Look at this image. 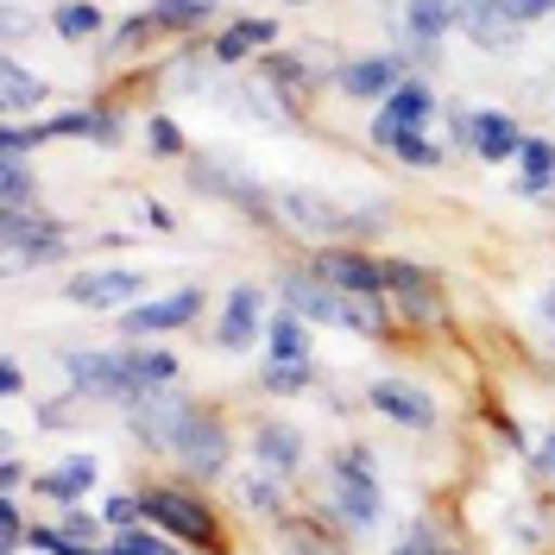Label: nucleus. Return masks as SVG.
<instances>
[{
	"label": "nucleus",
	"instance_id": "obj_1",
	"mask_svg": "<svg viewBox=\"0 0 555 555\" xmlns=\"http://www.w3.org/2000/svg\"><path fill=\"white\" fill-rule=\"evenodd\" d=\"M139 518L152 524V530H165V537H177L183 550H196V555H234L228 518L215 512V499H208L203 486H190V480L139 486Z\"/></svg>",
	"mask_w": 555,
	"mask_h": 555
},
{
	"label": "nucleus",
	"instance_id": "obj_2",
	"mask_svg": "<svg viewBox=\"0 0 555 555\" xmlns=\"http://www.w3.org/2000/svg\"><path fill=\"white\" fill-rule=\"evenodd\" d=\"M322 512L341 524L347 537H366L385 518V492L373 474V449L366 442H341L322 461Z\"/></svg>",
	"mask_w": 555,
	"mask_h": 555
},
{
	"label": "nucleus",
	"instance_id": "obj_3",
	"mask_svg": "<svg viewBox=\"0 0 555 555\" xmlns=\"http://www.w3.org/2000/svg\"><path fill=\"white\" fill-rule=\"evenodd\" d=\"M272 203H278V228L304 234L315 246H360L385 234V208H347L322 190H272Z\"/></svg>",
	"mask_w": 555,
	"mask_h": 555
},
{
	"label": "nucleus",
	"instance_id": "obj_4",
	"mask_svg": "<svg viewBox=\"0 0 555 555\" xmlns=\"http://www.w3.org/2000/svg\"><path fill=\"white\" fill-rule=\"evenodd\" d=\"M139 353H145V341L64 347L57 360H64V373H69V391H82L89 404H120V411H133L139 398H152V391H145V373H139Z\"/></svg>",
	"mask_w": 555,
	"mask_h": 555
},
{
	"label": "nucleus",
	"instance_id": "obj_5",
	"mask_svg": "<svg viewBox=\"0 0 555 555\" xmlns=\"http://www.w3.org/2000/svg\"><path fill=\"white\" fill-rule=\"evenodd\" d=\"M385 297H391V315L404 328H416V335H442L449 328V278L436 266L385 259Z\"/></svg>",
	"mask_w": 555,
	"mask_h": 555
},
{
	"label": "nucleus",
	"instance_id": "obj_6",
	"mask_svg": "<svg viewBox=\"0 0 555 555\" xmlns=\"http://www.w3.org/2000/svg\"><path fill=\"white\" fill-rule=\"evenodd\" d=\"M183 183H190L196 196H215V203H228V208H241V215H253V221L278 228V203H272V190H266L259 177L246 171V165L221 158V152H196Z\"/></svg>",
	"mask_w": 555,
	"mask_h": 555
},
{
	"label": "nucleus",
	"instance_id": "obj_7",
	"mask_svg": "<svg viewBox=\"0 0 555 555\" xmlns=\"http://www.w3.org/2000/svg\"><path fill=\"white\" fill-rule=\"evenodd\" d=\"M177 474L190 486H208V480H221L228 467H234V429H228V416L215 411V404H196L190 411V423H183V436H177Z\"/></svg>",
	"mask_w": 555,
	"mask_h": 555
},
{
	"label": "nucleus",
	"instance_id": "obj_8",
	"mask_svg": "<svg viewBox=\"0 0 555 555\" xmlns=\"http://www.w3.org/2000/svg\"><path fill=\"white\" fill-rule=\"evenodd\" d=\"M0 246H7V266L13 272L57 266L69 253V221L44 215V208H0Z\"/></svg>",
	"mask_w": 555,
	"mask_h": 555
},
{
	"label": "nucleus",
	"instance_id": "obj_9",
	"mask_svg": "<svg viewBox=\"0 0 555 555\" xmlns=\"http://www.w3.org/2000/svg\"><path fill=\"white\" fill-rule=\"evenodd\" d=\"M203 310H208L203 284H183V291H171V297H145V304H133V310H120V341H158V335H177V328H190Z\"/></svg>",
	"mask_w": 555,
	"mask_h": 555
},
{
	"label": "nucleus",
	"instance_id": "obj_10",
	"mask_svg": "<svg viewBox=\"0 0 555 555\" xmlns=\"http://www.w3.org/2000/svg\"><path fill=\"white\" fill-rule=\"evenodd\" d=\"M190 411H196V398L190 391H152V398H139L133 411H127V436H133L145 454H165L171 461L177 436H183V423H190Z\"/></svg>",
	"mask_w": 555,
	"mask_h": 555
},
{
	"label": "nucleus",
	"instance_id": "obj_11",
	"mask_svg": "<svg viewBox=\"0 0 555 555\" xmlns=\"http://www.w3.org/2000/svg\"><path fill=\"white\" fill-rule=\"evenodd\" d=\"M436 114H442L436 89H429L423 76H404V82H398V89H391V95L379 102V114H373L366 139H373V145L385 152V145H391L398 133H429V120H436Z\"/></svg>",
	"mask_w": 555,
	"mask_h": 555
},
{
	"label": "nucleus",
	"instance_id": "obj_12",
	"mask_svg": "<svg viewBox=\"0 0 555 555\" xmlns=\"http://www.w3.org/2000/svg\"><path fill=\"white\" fill-rule=\"evenodd\" d=\"M272 291H278V310H297L304 322L341 328V304H347V291H335V284H328V278L315 272L310 259H304V266H284Z\"/></svg>",
	"mask_w": 555,
	"mask_h": 555
},
{
	"label": "nucleus",
	"instance_id": "obj_13",
	"mask_svg": "<svg viewBox=\"0 0 555 555\" xmlns=\"http://www.w3.org/2000/svg\"><path fill=\"white\" fill-rule=\"evenodd\" d=\"M64 297L69 304H82V310H133V304H145V272H133V266H95V272H76L64 278Z\"/></svg>",
	"mask_w": 555,
	"mask_h": 555
},
{
	"label": "nucleus",
	"instance_id": "obj_14",
	"mask_svg": "<svg viewBox=\"0 0 555 555\" xmlns=\"http://www.w3.org/2000/svg\"><path fill=\"white\" fill-rule=\"evenodd\" d=\"M259 82L272 89V102L284 107L291 120H297V114H304V107L315 102V89H322V76H315L310 57H304V51H284V44L259 57Z\"/></svg>",
	"mask_w": 555,
	"mask_h": 555
},
{
	"label": "nucleus",
	"instance_id": "obj_15",
	"mask_svg": "<svg viewBox=\"0 0 555 555\" xmlns=\"http://www.w3.org/2000/svg\"><path fill=\"white\" fill-rule=\"evenodd\" d=\"M366 404L385 416V423H398V429H411V436H429L436 423H442V411H436V398L423 391V385H411V379H373L366 385Z\"/></svg>",
	"mask_w": 555,
	"mask_h": 555
},
{
	"label": "nucleus",
	"instance_id": "obj_16",
	"mask_svg": "<svg viewBox=\"0 0 555 555\" xmlns=\"http://www.w3.org/2000/svg\"><path fill=\"white\" fill-rule=\"evenodd\" d=\"M266 335V284H253L241 278L234 291H228V304H221V322H215V347L221 353H246V347Z\"/></svg>",
	"mask_w": 555,
	"mask_h": 555
},
{
	"label": "nucleus",
	"instance_id": "obj_17",
	"mask_svg": "<svg viewBox=\"0 0 555 555\" xmlns=\"http://www.w3.org/2000/svg\"><path fill=\"white\" fill-rule=\"evenodd\" d=\"M95 486H102V461H95V454H64V461H51V467L33 474V492L44 505H57V512L82 505Z\"/></svg>",
	"mask_w": 555,
	"mask_h": 555
},
{
	"label": "nucleus",
	"instance_id": "obj_18",
	"mask_svg": "<svg viewBox=\"0 0 555 555\" xmlns=\"http://www.w3.org/2000/svg\"><path fill=\"white\" fill-rule=\"evenodd\" d=\"M253 461H259V467H272L278 480L297 486L304 461H310V442H304V429H297V423H284V416H259V423H253Z\"/></svg>",
	"mask_w": 555,
	"mask_h": 555
},
{
	"label": "nucleus",
	"instance_id": "obj_19",
	"mask_svg": "<svg viewBox=\"0 0 555 555\" xmlns=\"http://www.w3.org/2000/svg\"><path fill=\"white\" fill-rule=\"evenodd\" d=\"M278 26L272 13H234L221 33L208 38V51H215V64L228 69V64H246V57H266V51H278Z\"/></svg>",
	"mask_w": 555,
	"mask_h": 555
},
{
	"label": "nucleus",
	"instance_id": "obj_20",
	"mask_svg": "<svg viewBox=\"0 0 555 555\" xmlns=\"http://www.w3.org/2000/svg\"><path fill=\"white\" fill-rule=\"evenodd\" d=\"M404 76H411V69L398 64L391 51H379V57H347V64H335V76H328V82L341 89L347 102H385Z\"/></svg>",
	"mask_w": 555,
	"mask_h": 555
},
{
	"label": "nucleus",
	"instance_id": "obj_21",
	"mask_svg": "<svg viewBox=\"0 0 555 555\" xmlns=\"http://www.w3.org/2000/svg\"><path fill=\"white\" fill-rule=\"evenodd\" d=\"M310 266L335 291H385V259L379 253H366V246H315Z\"/></svg>",
	"mask_w": 555,
	"mask_h": 555
},
{
	"label": "nucleus",
	"instance_id": "obj_22",
	"mask_svg": "<svg viewBox=\"0 0 555 555\" xmlns=\"http://www.w3.org/2000/svg\"><path fill=\"white\" fill-rule=\"evenodd\" d=\"M272 543L278 555H347V530L328 512H315V518L291 512V518L272 524Z\"/></svg>",
	"mask_w": 555,
	"mask_h": 555
},
{
	"label": "nucleus",
	"instance_id": "obj_23",
	"mask_svg": "<svg viewBox=\"0 0 555 555\" xmlns=\"http://www.w3.org/2000/svg\"><path fill=\"white\" fill-rule=\"evenodd\" d=\"M524 120L505 114V107H474V158L480 165H518L524 152Z\"/></svg>",
	"mask_w": 555,
	"mask_h": 555
},
{
	"label": "nucleus",
	"instance_id": "obj_24",
	"mask_svg": "<svg viewBox=\"0 0 555 555\" xmlns=\"http://www.w3.org/2000/svg\"><path fill=\"white\" fill-rule=\"evenodd\" d=\"M341 335H360V341H391V335H398L391 297H385V291H347V304H341Z\"/></svg>",
	"mask_w": 555,
	"mask_h": 555
},
{
	"label": "nucleus",
	"instance_id": "obj_25",
	"mask_svg": "<svg viewBox=\"0 0 555 555\" xmlns=\"http://www.w3.org/2000/svg\"><path fill=\"white\" fill-rule=\"evenodd\" d=\"M234 499H241L253 518H266V524H278V518H291V480H278L272 467H246L241 480H234Z\"/></svg>",
	"mask_w": 555,
	"mask_h": 555
},
{
	"label": "nucleus",
	"instance_id": "obj_26",
	"mask_svg": "<svg viewBox=\"0 0 555 555\" xmlns=\"http://www.w3.org/2000/svg\"><path fill=\"white\" fill-rule=\"evenodd\" d=\"M461 33L474 38L480 51H518L524 44V26H512L499 13V0H461Z\"/></svg>",
	"mask_w": 555,
	"mask_h": 555
},
{
	"label": "nucleus",
	"instance_id": "obj_27",
	"mask_svg": "<svg viewBox=\"0 0 555 555\" xmlns=\"http://www.w3.org/2000/svg\"><path fill=\"white\" fill-rule=\"evenodd\" d=\"M44 102H51V76H38L20 57H7L0 64V120H20V114H33Z\"/></svg>",
	"mask_w": 555,
	"mask_h": 555
},
{
	"label": "nucleus",
	"instance_id": "obj_28",
	"mask_svg": "<svg viewBox=\"0 0 555 555\" xmlns=\"http://www.w3.org/2000/svg\"><path fill=\"white\" fill-rule=\"evenodd\" d=\"M398 26L429 44H449V33H461V0H404Z\"/></svg>",
	"mask_w": 555,
	"mask_h": 555
},
{
	"label": "nucleus",
	"instance_id": "obj_29",
	"mask_svg": "<svg viewBox=\"0 0 555 555\" xmlns=\"http://www.w3.org/2000/svg\"><path fill=\"white\" fill-rule=\"evenodd\" d=\"M518 196H530V203H550L555 196V139H524L518 152Z\"/></svg>",
	"mask_w": 555,
	"mask_h": 555
},
{
	"label": "nucleus",
	"instance_id": "obj_30",
	"mask_svg": "<svg viewBox=\"0 0 555 555\" xmlns=\"http://www.w3.org/2000/svg\"><path fill=\"white\" fill-rule=\"evenodd\" d=\"M152 20L165 38H196L208 20H221V7L215 0H152Z\"/></svg>",
	"mask_w": 555,
	"mask_h": 555
},
{
	"label": "nucleus",
	"instance_id": "obj_31",
	"mask_svg": "<svg viewBox=\"0 0 555 555\" xmlns=\"http://www.w3.org/2000/svg\"><path fill=\"white\" fill-rule=\"evenodd\" d=\"M253 385H259L266 398H304V391L322 385V366H315V360H266V373Z\"/></svg>",
	"mask_w": 555,
	"mask_h": 555
},
{
	"label": "nucleus",
	"instance_id": "obj_32",
	"mask_svg": "<svg viewBox=\"0 0 555 555\" xmlns=\"http://www.w3.org/2000/svg\"><path fill=\"white\" fill-rule=\"evenodd\" d=\"M107 13L95 0H64V7H51V33L64 38V44H89V38H102Z\"/></svg>",
	"mask_w": 555,
	"mask_h": 555
},
{
	"label": "nucleus",
	"instance_id": "obj_33",
	"mask_svg": "<svg viewBox=\"0 0 555 555\" xmlns=\"http://www.w3.org/2000/svg\"><path fill=\"white\" fill-rule=\"evenodd\" d=\"M310 328L315 322H304L297 310H278L266 322V353L272 360H310Z\"/></svg>",
	"mask_w": 555,
	"mask_h": 555
},
{
	"label": "nucleus",
	"instance_id": "obj_34",
	"mask_svg": "<svg viewBox=\"0 0 555 555\" xmlns=\"http://www.w3.org/2000/svg\"><path fill=\"white\" fill-rule=\"evenodd\" d=\"M385 158H398V165H411V171H442V165H449V145H436L429 133H398L385 145Z\"/></svg>",
	"mask_w": 555,
	"mask_h": 555
},
{
	"label": "nucleus",
	"instance_id": "obj_35",
	"mask_svg": "<svg viewBox=\"0 0 555 555\" xmlns=\"http://www.w3.org/2000/svg\"><path fill=\"white\" fill-rule=\"evenodd\" d=\"M33 203H38L33 158H0V208H33Z\"/></svg>",
	"mask_w": 555,
	"mask_h": 555
},
{
	"label": "nucleus",
	"instance_id": "obj_36",
	"mask_svg": "<svg viewBox=\"0 0 555 555\" xmlns=\"http://www.w3.org/2000/svg\"><path fill=\"white\" fill-rule=\"evenodd\" d=\"M152 38H165V33H158L152 7H139L133 20H120V33L107 38V51H114V57H133V51H145V44H152Z\"/></svg>",
	"mask_w": 555,
	"mask_h": 555
},
{
	"label": "nucleus",
	"instance_id": "obj_37",
	"mask_svg": "<svg viewBox=\"0 0 555 555\" xmlns=\"http://www.w3.org/2000/svg\"><path fill=\"white\" fill-rule=\"evenodd\" d=\"M114 543L127 555H196V550H183L177 537H165V530H145V524H133V530H114Z\"/></svg>",
	"mask_w": 555,
	"mask_h": 555
},
{
	"label": "nucleus",
	"instance_id": "obj_38",
	"mask_svg": "<svg viewBox=\"0 0 555 555\" xmlns=\"http://www.w3.org/2000/svg\"><path fill=\"white\" fill-rule=\"evenodd\" d=\"M33 543V524L20 512V492H0V555H20Z\"/></svg>",
	"mask_w": 555,
	"mask_h": 555
},
{
	"label": "nucleus",
	"instance_id": "obj_39",
	"mask_svg": "<svg viewBox=\"0 0 555 555\" xmlns=\"http://www.w3.org/2000/svg\"><path fill=\"white\" fill-rule=\"evenodd\" d=\"M57 530H64L76 550H102V537H107V518L102 512H82V505H69L64 518H57Z\"/></svg>",
	"mask_w": 555,
	"mask_h": 555
},
{
	"label": "nucleus",
	"instance_id": "obj_40",
	"mask_svg": "<svg viewBox=\"0 0 555 555\" xmlns=\"http://www.w3.org/2000/svg\"><path fill=\"white\" fill-rule=\"evenodd\" d=\"M145 145H152V158H183L190 152V139L171 114H145Z\"/></svg>",
	"mask_w": 555,
	"mask_h": 555
},
{
	"label": "nucleus",
	"instance_id": "obj_41",
	"mask_svg": "<svg viewBox=\"0 0 555 555\" xmlns=\"http://www.w3.org/2000/svg\"><path fill=\"white\" fill-rule=\"evenodd\" d=\"M82 404H89L82 391H69V398H51V404H38V429H44V436H69V429H76V416H82Z\"/></svg>",
	"mask_w": 555,
	"mask_h": 555
},
{
	"label": "nucleus",
	"instance_id": "obj_42",
	"mask_svg": "<svg viewBox=\"0 0 555 555\" xmlns=\"http://www.w3.org/2000/svg\"><path fill=\"white\" fill-rule=\"evenodd\" d=\"M442 543H449V537H442V524H436V518H416L411 530H404V543H398L391 555H436Z\"/></svg>",
	"mask_w": 555,
	"mask_h": 555
},
{
	"label": "nucleus",
	"instance_id": "obj_43",
	"mask_svg": "<svg viewBox=\"0 0 555 555\" xmlns=\"http://www.w3.org/2000/svg\"><path fill=\"white\" fill-rule=\"evenodd\" d=\"M449 158H474V107L449 102Z\"/></svg>",
	"mask_w": 555,
	"mask_h": 555
},
{
	"label": "nucleus",
	"instance_id": "obj_44",
	"mask_svg": "<svg viewBox=\"0 0 555 555\" xmlns=\"http://www.w3.org/2000/svg\"><path fill=\"white\" fill-rule=\"evenodd\" d=\"M102 518H107V530H133V524H145L139 518V492H107Z\"/></svg>",
	"mask_w": 555,
	"mask_h": 555
},
{
	"label": "nucleus",
	"instance_id": "obj_45",
	"mask_svg": "<svg viewBox=\"0 0 555 555\" xmlns=\"http://www.w3.org/2000/svg\"><path fill=\"white\" fill-rule=\"evenodd\" d=\"M499 13H505L512 26H537V20L555 13V0H499Z\"/></svg>",
	"mask_w": 555,
	"mask_h": 555
},
{
	"label": "nucleus",
	"instance_id": "obj_46",
	"mask_svg": "<svg viewBox=\"0 0 555 555\" xmlns=\"http://www.w3.org/2000/svg\"><path fill=\"white\" fill-rule=\"evenodd\" d=\"M530 474H537V480H543V486L555 492V423L543 429V442L530 449Z\"/></svg>",
	"mask_w": 555,
	"mask_h": 555
},
{
	"label": "nucleus",
	"instance_id": "obj_47",
	"mask_svg": "<svg viewBox=\"0 0 555 555\" xmlns=\"http://www.w3.org/2000/svg\"><path fill=\"white\" fill-rule=\"evenodd\" d=\"M20 486H33V474H26V461L7 449L0 454V492H20Z\"/></svg>",
	"mask_w": 555,
	"mask_h": 555
},
{
	"label": "nucleus",
	"instance_id": "obj_48",
	"mask_svg": "<svg viewBox=\"0 0 555 555\" xmlns=\"http://www.w3.org/2000/svg\"><path fill=\"white\" fill-rule=\"evenodd\" d=\"M139 221H145L152 234H171V228H177V221H171V208H165V203H152V196L139 203Z\"/></svg>",
	"mask_w": 555,
	"mask_h": 555
},
{
	"label": "nucleus",
	"instance_id": "obj_49",
	"mask_svg": "<svg viewBox=\"0 0 555 555\" xmlns=\"http://www.w3.org/2000/svg\"><path fill=\"white\" fill-rule=\"evenodd\" d=\"M0 391H7V398H20V391H26V366H20L13 353L0 360Z\"/></svg>",
	"mask_w": 555,
	"mask_h": 555
},
{
	"label": "nucleus",
	"instance_id": "obj_50",
	"mask_svg": "<svg viewBox=\"0 0 555 555\" xmlns=\"http://www.w3.org/2000/svg\"><path fill=\"white\" fill-rule=\"evenodd\" d=\"M543 328L555 335V272H550V291H543Z\"/></svg>",
	"mask_w": 555,
	"mask_h": 555
},
{
	"label": "nucleus",
	"instance_id": "obj_51",
	"mask_svg": "<svg viewBox=\"0 0 555 555\" xmlns=\"http://www.w3.org/2000/svg\"><path fill=\"white\" fill-rule=\"evenodd\" d=\"M95 555H127V550H120V543H102V550H95Z\"/></svg>",
	"mask_w": 555,
	"mask_h": 555
},
{
	"label": "nucleus",
	"instance_id": "obj_52",
	"mask_svg": "<svg viewBox=\"0 0 555 555\" xmlns=\"http://www.w3.org/2000/svg\"><path fill=\"white\" fill-rule=\"evenodd\" d=\"M436 555H467V550H461V543H442V550H436Z\"/></svg>",
	"mask_w": 555,
	"mask_h": 555
}]
</instances>
